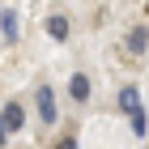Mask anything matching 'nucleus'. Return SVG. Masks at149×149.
<instances>
[{"label":"nucleus","instance_id":"nucleus-3","mask_svg":"<svg viewBox=\"0 0 149 149\" xmlns=\"http://www.w3.org/2000/svg\"><path fill=\"white\" fill-rule=\"evenodd\" d=\"M47 34L56 38V43H64V38H68V17H60V13L47 17Z\"/></svg>","mask_w":149,"mask_h":149},{"label":"nucleus","instance_id":"nucleus-2","mask_svg":"<svg viewBox=\"0 0 149 149\" xmlns=\"http://www.w3.org/2000/svg\"><path fill=\"white\" fill-rule=\"evenodd\" d=\"M0 124H4V132H22V124H26L22 102H4V111H0Z\"/></svg>","mask_w":149,"mask_h":149},{"label":"nucleus","instance_id":"nucleus-9","mask_svg":"<svg viewBox=\"0 0 149 149\" xmlns=\"http://www.w3.org/2000/svg\"><path fill=\"white\" fill-rule=\"evenodd\" d=\"M0 145H4V124H0Z\"/></svg>","mask_w":149,"mask_h":149},{"label":"nucleus","instance_id":"nucleus-6","mask_svg":"<svg viewBox=\"0 0 149 149\" xmlns=\"http://www.w3.org/2000/svg\"><path fill=\"white\" fill-rule=\"evenodd\" d=\"M0 26H4V43H17V13H0Z\"/></svg>","mask_w":149,"mask_h":149},{"label":"nucleus","instance_id":"nucleus-8","mask_svg":"<svg viewBox=\"0 0 149 149\" xmlns=\"http://www.w3.org/2000/svg\"><path fill=\"white\" fill-rule=\"evenodd\" d=\"M145 128H149V124H145V111H132V132L145 136Z\"/></svg>","mask_w":149,"mask_h":149},{"label":"nucleus","instance_id":"nucleus-5","mask_svg":"<svg viewBox=\"0 0 149 149\" xmlns=\"http://www.w3.org/2000/svg\"><path fill=\"white\" fill-rule=\"evenodd\" d=\"M145 47H149V30H145V26H136V30L128 34V51H132V56H141Z\"/></svg>","mask_w":149,"mask_h":149},{"label":"nucleus","instance_id":"nucleus-4","mask_svg":"<svg viewBox=\"0 0 149 149\" xmlns=\"http://www.w3.org/2000/svg\"><path fill=\"white\" fill-rule=\"evenodd\" d=\"M119 107H124L128 115L141 111V94H136V85H124V90H119Z\"/></svg>","mask_w":149,"mask_h":149},{"label":"nucleus","instance_id":"nucleus-1","mask_svg":"<svg viewBox=\"0 0 149 149\" xmlns=\"http://www.w3.org/2000/svg\"><path fill=\"white\" fill-rule=\"evenodd\" d=\"M38 119H43V124H56L60 119V107H56V94H51V85H38Z\"/></svg>","mask_w":149,"mask_h":149},{"label":"nucleus","instance_id":"nucleus-7","mask_svg":"<svg viewBox=\"0 0 149 149\" xmlns=\"http://www.w3.org/2000/svg\"><path fill=\"white\" fill-rule=\"evenodd\" d=\"M68 90H72V98H77V102H85V98H90V77H85V72H77Z\"/></svg>","mask_w":149,"mask_h":149}]
</instances>
